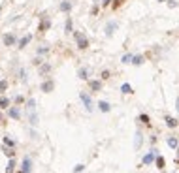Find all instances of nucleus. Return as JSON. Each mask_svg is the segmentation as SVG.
Returning <instances> with one entry per match:
<instances>
[{"label": "nucleus", "instance_id": "f257e3e1", "mask_svg": "<svg viewBox=\"0 0 179 173\" xmlns=\"http://www.w3.org/2000/svg\"><path fill=\"white\" fill-rule=\"evenodd\" d=\"M74 38H76L79 49H87V47H89V40L83 36V32H74Z\"/></svg>", "mask_w": 179, "mask_h": 173}, {"label": "nucleus", "instance_id": "f03ea898", "mask_svg": "<svg viewBox=\"0 0 179 173\" xmlns=\"http://www.w3.org/2000/svg\"><path fill=\"white\" fill-rule=\"evenodd\" d=\"M19 173H32V160L28 158V156H25V158H23L21 171H19Z\"/></svg>", "mask_w": 179, "mask_h": 173}, {"label": "nucleus", "instance_id": "7ed1b4c3", "mask_svg": "<svg viewBox=\"0 0 179 173\" xmlns=\"http://www.w3.org/2000/svg\"><path fill=\"white\" fill-rule=\"evenodd\" d=\"M79 96H81V100H83V104H85V109H87L89 113H91L92 109H94V105H92V100H91V96H87L85 92H81Z\"/></svg>", "mask_w": 179, "mask_h": 173}, {"label": "nucleus", "instance_id": "20e7f679", "mask_svg": "<svg viewBox=\"0 0 179 173\" xmlns=\"http://www.w3.org/2000/svg\"><path fill=\"white\" fill-rule=\"evenodd\" d=\"M117 26H119V23H117V21H109L108 25H106V28H104V34H106V36H111V34H113V30H115Z\"/></svg>", "mask_w": 179, "mask_h": 173}, {"label": "nucleus", "instance_id": "39448f33", "mask_svg": "<svg viewBox=\"0 0 179 173\" xmlns=\"http://www.w3.org/2000/svg\"><path fill=\"white\" fill-rule=\"evenodd\" d=\"M157 156H158V154H157V151H149L147 154L143 156V164H153L155 160H157Z\"/></svg>", "mask_w": 179, "mask_h": 173}, {"label": "nucleus", "instance_id": "423d86ee", "mask_svg": "<svg viewBox=\"0 0 179 173\" xmlns=\"http://www.w3.org/2000/svg\"><path fill=\"white\" fill-rule=\"evenodd\" d=\"M53 89H55V81L53 79H47V81L42 83V90L44 92H53Z\"/></svg>", "mask_w": 179, "mask_h": 173}, {"label": "nucleus", "instance_id": "0eeeda50", "mask_svg": "<svg viewBox=\"0 0 179 173\" xmlns=\"http://www.w3.org/2000/svg\"><path fill=\"white\" fill-rule=\"evenodd\" d=\"M15 42H17V38H15L13 34H4V45L10 47V45H13Z\"/></svg>", "mask_w": 179, "mask_h": 173}, {"label": "nucleus", "instance_id": "6e6552de", "mask_svg": "<svg viewBox=\"0 0 179 173\" xmlns=\"http://www.w3.org/2000/svg\"><path fill=\"white\" fill-rule=\"evenodd\" d=\"M98 109H100L102 113H108L109 109H111V105L108 104V102H104V100H102V102H98Z\"/></svg>", "mask_w": 179, "mask_h": 173}, {"label": "nucleus", "instance_id": "1a4fd4ad", "mask_svg": "<svg viewBox=\"0 0 179 173\" xmlns=\"http://www.w3.org/2000/svg\"><path fill=\"white\" fill-rule=\"evenodd\" d=\"M8 115H10L11 119H19V117H21V113H19L17 107H10V109H8Z\"/></svg>", "mask_w": 179, "mask_h": 173}, {"label": "nucleus", "instance_id": "9d476101", "mask_svg": "<svg viewBox=\"0 0 179 173\" xmlns=\"http://www.w3.org/2000/svg\"><path fill=\"white\" fill-rule=\"evenodd\" d=\"M27 109H28V113H34V111H36V100H34V98H30V100L27 102Z\"/></svg>", "mask_w": 179, "mask_h": 173}, {"label": "nucleus", "instance_id": "9b49d317", "mask_svg": "<svg viewBox=\"0 0 179 173\" xmlns=\"http://www.w3.org/2000/svg\"><path fill=\"white\" fill-rule=\"evenodd\" d=\"M164 121L168 122V126H170V128H175V126H177V121L174 119V117H170V115H164Z\"/></svg>", "mask_w": 179, "mask_h": 173}, {"label": "nucleus", "instance_id": "f8f14e48", "mask_svg": "<svg viewBox=\"0 0 179 173\" xmlns=\"http://www.w3.org/2000/svg\"><path fill=\"white\" fill-rule=\"evenodd\" d=\"M32 40V36L30 34H27L25 38H21V42H19V49H25V47H27V43Z\"/></svg>", "mask_w": 179, "mask_h": 173}, {"label": "nucleus", "instance_id": "ddd939ff", "mask_svg": "<svg viewBox=\"0 0 179 173\" xmlns=\"http://www.w3.org/2000/svg\"><path fill=\"white\" fill-rule=\"evenodd\" d=\"M132 64L134 66H141L143 64V57H141V55H134V57H132Z\"/></svg>", "mask_w": 179, "mask_h": 173}, {"label": "nucleus", "instance_id": "4468645a", "mask_svg": "<svg viewBox=\"0 0 179 173\" xmlns=\"http://www.w3.org/2000/svg\"><path fill=\"white\" fill-rule=\"evenodd\" d=\"M13 171H15V158H10L8 168H6V173H13Z\"/></svg>", "mask_w": 179, "mask_h": 173}, {"label": "nucleus", "instance_id": "2eb2a0df", "mask_svg": "<svg viewBox=\"0 0 179 173\" xmlns=\"http://www.w3.org/2000/svg\"><path fill=\"white\" fill-rule=\"evenodd\" d=\"M59 10H60V11H70V10H72V4L68 2V0H64V2L59 6Z\"/></svg>", "mask_w": 179, "mask_h": 173}, {"label": "nucleus", "instance_id": "dca6fc26", "mask_svg": "<svg viewBox=\"0 0 179 173\" xmlns=\"http://www.w3.org/2000/svg\"><path fill=\"white\" fill-rule=\"evenodd\" d=\"M28 122L32 124V126H38V115H36V111L28 115Z\"/></svg>", "mask_w": 179, "mask_h": 173}, {"label": "nucleus", "instance_id": "f3484780", "mask_svg": "<svg viewBox=\"0 0 179 173\" xmlns=\"http://www.w3.org/2000/svg\"><path fill=\"white\" fill-rule=\"evenodd\" d=\"M89 86H91L92 90H100L102 89V83L100 81H89Z\"/></svg>", "mask_w": 179, "mask_h": 173}, {"label": "nucleus", "instance_id": "a211bd4d", "mask_svg": "<svg viewBox=\"0 0 179 173\" xmlns=\"http://www.w3.org/2000/svg\"><path fill=\"white\" fill-rule=\"evenodd\" d=\"M49 26H51V21H49V19H45V21L40 23V30H42V32H44V30H47Z\"/></svg>", "mask_w": 179, "mask_h": 173}, {"label": "nucleus", "instance_id": "6ab92c4d", "mask_svg": "<svg viewBox=\"0 0 179 173\" xmlns=\"http://www.w3.org/2000/svg\"><path fill=\"white\" fill-rule=\"evenodd\" d=\"M141 147V134L136 132V141H134V149H140Z\"/></svg>", "mask_w": 179, "mask_h": 173}, {"label": "nucleus", "instance_id": "aec40b11", "mask_svg": "<svg viewBox=\"0 0 179 173\" xmlns=\"http://www.w3.org/2000/svg\"><path fill=\"white\" fill-rule=\"evenodd\" d=\"M164 164H166V162H164V158H162V156L158 154V156H157V168H158V169H164Z\"/></svg>", "mask_w": 179, "mask_h": 173}, {"label": "nucleus", "instance_id": "412c9836", "mask_svg": "<svg viewBox=\"0 0 179 173\" xmlns=\"http://www.w3.org/2000/svg\"><path fill=\"white\" fill-rule=\"evenodd\" d=\"M168 145L172 147V149H177V145H179V141H177V137H170L168 139Z\"/></svg>", "mask_w": 179, "mask_h": 173}, {"label": "nucleus", "instance_id": "4be33fe9", "mask_svg": "<svg viewBox=\"0 0 179 173\" xmlns=\"http://www.w3.org/2000/svg\"><path fill=\"white\" fill-rule=\"evenodd\" d=\"M49 72H51L49 64H42V66H40V74H49Z\"/></svg>", "mask_w": 179, "mask_h": 173}, {"label": "nucleus", "instance_id": "5701e85b", "mask_svg": "<svg viewBox=\"0 0 179 173\" xmlns=\"http://www.w3.org/2000/svg\"><path fill=\"white\" fill-rule=\"evenodd\" d=\"M121 92H125V94H130V92H132V86H130L128 83H125L123 86H121Z\"/></svg>", "mask_w": 179, "mask_h": 173}, {"label": "nucleus", "instance_id": "b1692460", "mask_svg": "<svg viewBox=\"0 0 179 173\" xmlns=\"http://www.w3.org/2000/svg\"><path fill=\"white\" fill-rule=\"evenodd\" d=\"M87 77H89V72H87L85 68H81V70H79V79H85V81H87Z\"/></svg>", "mask_w": 179, "mask_h": 173}, {"label": "nucleus", "instance_id": "393cba45", "mask_svg": "<svg viewBox=\"0 0 179 173\" xmlns=\"http://www.w3.org/2000/svg\"><path fill=\"white\" fill-rule=\"evenodd\" d=\"M4 145L6 147H15V141L11 137H4Z\"/></svg>", "mask_w": 179, "mask_h": 173}, {"label": "nucleus", "instance_id": "a878e982", "mask_svg": "<svg viewBox=\"0 0 179 173\" xmlns=\"http://www.w3.org/2000/svg\"><path fill=\"white\" fill-rule=\"evenodd\" d=\"M64 28H66V34H72V19H66V25H64Z\"/></svg>", "mask_w": 179, "mask_h": 173}, {"label": "nucleus", "instance_id": "bb28decb", "mask_svg": "<svg viewBox=\"0 0 179 173\" xmlns=\"http://www.w3.org/2000/svg\"><path fill=\"white\" fill-rule=\"evenodd\" d=\"M8 105H10V100H8V98H0V107L6 109Z\"/></svg>", "mask_w": 179, "mask_h": 173}, {"label": "nucleus", "instance_id": "cd10ccee", "mask_svg": "<svg viewBox=\"0 0 179 173\" xmlns=\"http://www.w3.org/2000/svg\"><path fill=\"white\" fill-rule=\"evenodd\" d=\"M132 57H134V55H130V53H126V55H125V57H123V62H125V64H126V62H132Z\"/></svg>", "mask_w": 179, "mask_h": 173}, {"label": "nucleus", "instance_id": "c85d7f7f", "mask_svg": "<svg viewBox=\"0 0 179 173\" xmlns=\"http://www.w3.org/2000/svg\"><path fill=\"white\" fill-rule=\"evenodd\" d=\"M83 169H85V166H83V164H77V166L74 168V173H81Z\"/></svg>", "mask_w": 179, "mask_h": 173}, {"label": "nucleus", "instance_id": "c756f323", "mask_svg": "<svg viewBox=\"0 0 179 173\" xmlns=\"http://www.w3.org/2000/svg\"><path fill=\"white\" fill-rule=\"evenodd\" d=\"M140 121H141V122H145V124H149V117L145 115V113H141V115H140Z\"/></svg>", "mask_w": 179, "mask_h": 173}, {"label": "nucleus", "instance_id": "7c9ffc66", "mask_svg": "<svg viewBox=\"0 0 179 173\" xmlns=\"http://www.w3.org/2000/svg\"><path fill=\"white\" fill-rule=\"evenodd\" d=\"M8 89V81H0V92H4Z\"/></svg>", "mask_w": 179, "mask_h": 173}, {"label": "nucleus", "instance_id": "2f4dec72", "mask_svg": "<svg viewBox=\"0 0 179 173\" xmlns=\"http://www.w3.org/2000/svg\"><path fill=\"white\" fill-rule=\"evenodd\" d=\"M6 156H8V158H15V152L10 151V149H6Z\"/></svg>", "mask_w": 179, "mask_h": 173}, {"label": "nucleus", "instance_id": "473e14b6", "mask_svg": "<svg viewBox=\"0 0 179 173\" xmlns=\"http://www.w3.org/2000/svg\"><path fill=\"white\" fill-rule=\"evenodd\" d=\"M47 51H49V49H47V47H40V49H38V55H45Z\"/></svg>", "mask_w": 179, "mask_h": 173}, {"label": "nucleus", "instance_id": "72a5a7b5", "mask_svg": "<svg viewBox=\"0 0 179 173\" xmlns=\"http://www.w3.org/2000/svg\"><path fill=\"white\" fill-rule=\"evenodd\" d=\"M121 4H123V0H113V8H115V10H117Z\"/></svg>", "mask_w": 179, "mask_h": 173}, {"label": "nucleus", "instance_id": "f704fd0d", "mask_svg": "<svg viewBox=\"0 0 179 173\" xmlns=\"http://www.w3.org/2000/svg\"><path fill=\"white\" fill-rule=\"evenodd\" d=\"M108 77H109V72H108V70H104V72H102V79H108Z\"/></svg>", "mask_w": 179, "mask_h": 173}, {"label": "nucleus", "instance_id": "c9c22d12", "mask_svg": "<svg viewBox=\"0 0 179 173\" xmlns=\"http://www.w3.org/2000/svg\"><path fill=\"white\" fill-rule=\"evenodd\" d=\"M21 79L27 81V72H25V70H21Z\"/></svg>", "mask_w": 179, "mask_h": 173}, {"label": "nucleus", "instance_id": "e433bc0d", "mask_svg": "<svg viewBox=\"0 0 179 173\" xmlns=\"http://www.w3.org/2000/svg\"><path fill=\"white\" fill-rule=\"evenodd\" d=\"M109 2H111V0H102V6L106 8V6H108V4H109Z\"/></svg>", "mask_w": 179, "mask_h": 173}, {"label": "nucleus", "instance_id": "4c0bfd02", "mask_svg": "<svg viewBox=\"0 0 179 173\" xmlns=\"http://www.w3.org/2000/svg\"><path fill=\"white\" fill-rule=\"evenodd\" d=\"M175 107H177V111H179V98H177V102H175Z\"/></svg>", "mask_w": 179, "mask_h": 173}, {"label": "nucleus", "instance_id": "58836bf2", "mask_svg": "<svg viewBox=\"0 0 179 173\" xmlns=\"http://www.w3.org/2000/svg\"><path fill=\"white\" fill-rule=\"evenodd\" d=\"M158 2H164V0H158Z\"/></svg>", "mask_w": 179, "mask_h": 173}, {"label": "nucleus", "instance_id": "ea45409f", "mask_svg": "<svg viewBox=\"0 0 179 173\" xmlns=\"http://www.w3.org/2000/svg\"><path fill=\"white\" fill-rule=\"evenodd\" d=\"M0 124H2V119H0Z\"/></svg>", "mask_w": 179, "mask_h": 173}]
</instances>
